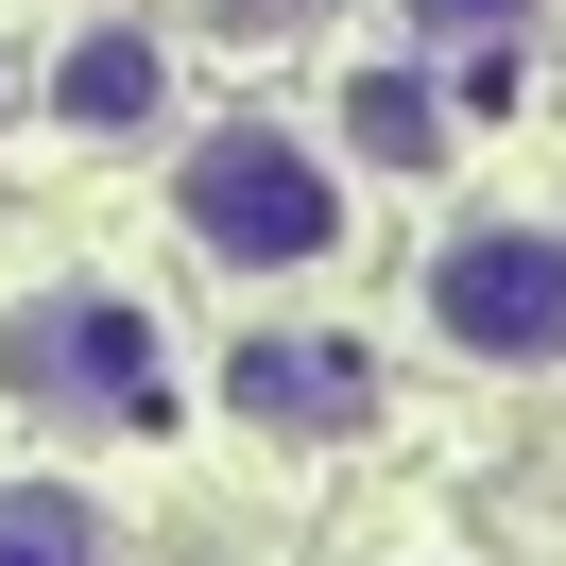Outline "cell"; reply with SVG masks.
Here are the masks:
<instances>
[{
    "mask_svg": "<svg viewBox=\"0 0 566 566\" xmlns=\"http://www.w3.org/2000/svg\"><path fill=\"white\" fill-rule=\"evenodd\" d=\"M223 395H241V429H275V447H344V429L378 412V378H360L344 344H275V326L223 360Z\"/></svg>",
    "mask_w": 566,
    "mask_h": 566,
    "instance_id": "obj_4",
    "label": "cell"
},
{
    "mask_svg": "<svg viewBox=\"0 0 566 566\" xmlns=\"http://www.w3.org/2000/svg\"><path fill=\"white\" fill-rule=\"evenodd\" d=\"M155 104H172V52H155V18H86V35L52 52V120H70V138H138Z\"/></svg>",
    "mask_w": 566,
    "mask_h": 566,
    "instance_id": "obj_5",
    "label": "cell"
},
{
    "mask_svg": "<svg viewBox=\"0 0 566 566\" xmlns=\"http://www.w3.org/2000/svg\"><path fill=\"white\" fill-rule=\"evenodd\" d=\"M189 241L241 258V275H310L326 241H344V172H326V138H275V120H223V138H189L172 172Z\"/></svg>",
    "mask_w": 566,
    "mask_h": 566,
    "instance_id": "obj_2",
    "label": "cell"
},
{
    "mask_svg": "<svg viewBox=\"0 0 566 566\" xmlns=\"http://www.w3.org/2000/svg\"><path fill=\"white\" fill-rule=\"evenodd\" d=\"M412 35L429 52H497V35H532V0H412Z\"/></svg>",
    "mask_w": 566,
    "mask_h": 566,
    "instance_id": "obj_8",
    "label": "cell"
},
{
    "mask_svg": "<svg viewBox=\"0 0 566 566\" xmlns=\"http://www.w3.org/2000/svg\"><path fill=\"white\" fill-rule=\"evenodd\" d=\"M429 326L497 378H549L566 360V223H463L429 258Z\"/></svg>",
    "mask_w": 566,
    "mask_h": 566,
    "instance_id": "obj_3",
    "label": "cell"
},
{
    "mask_svg": "<svg viewBox=\"0 0 566 566\" xmlns=\"http://www.w3.org/2000/svg\"><path fill=\"white\" fill-rule=\"evenodd\" d=\"M344 155L360 172H429V155H447V86L429 70H360L344 86Z\"/></svg>",
    "mask_w": 566,
    "mask_h": 566,
    "instance_id": "obj_6",
    "label": "cell"
},
{
    "mask_svg": "<svg viewBox=\"0 0 566 566\" xmlns=\"http://www.w3.org/2000/svg\"><path fill=\"white\" fill-rule=\"evenodd\" d=\"M0 395L18 412H52V429H155L172 412V344H155V310L138 292H18L0 310Z\"/></svg>",
    "mask_w": 566,
    "mask_h": 566,
    "instance_id": "obj_1",
    "label": "cell"
},
{
    "mask_svg": "<svg viewBox=\"0 0 566 566\" xmlns=\"http://www.w3.org/2000/svg\"><path fill=\"white\" fill-rule=\"evenodd\" d=\"M0 566H120V532L70 481H0Z\"/></svg>",
    "mask_w": 566,
    "mask_h": 566,
    "instance_id": "obj_7",
    "label": "cell"
},
{
    "mask_svg": "<svg viewBox=\"0 0 566 566\" xmlns=\"http://www.w3.org/2000/svg\"><path fill=\"white\" fill-rule=\"evenodd\" d=\"M326 0H207V35H241V52H275V35H310Z\"/></svg>",
    "mask_w": 566,
    "mask_h": 566,
    "instance_id": "obj_9",
    "label": "cell"
}]
</instances>
